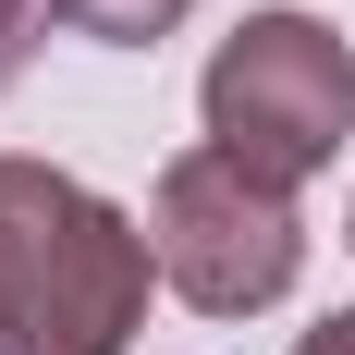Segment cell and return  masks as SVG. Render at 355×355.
<instances>
[{"label": "cell", "instance_id": "cell-4", "mask_svg": "<svg viewBox=\"0 0 355 355\" xmlns=\"http://www.w3.org/2000/svg\"><path fill=\"white\" fill-rule=\"evenodd\" d=\"M196 0H73V37H98V49H159Z\"/></svg>", "mask_w": 355, "mask_h": 355}, {"label": "cell", "instance_id": "cell-8", "mask_svg": "<svg viewBox=\"0 0 355 355\" xmlns=\"http://www.w3.org/2000/svg\"><path fill=\"white\" fill-rule=\"evenodd\" d=\"M343 245H355V220H343Z\"/></svg>", "mask_w": 355, "mask_h": 355}, {"label": "cell", "instance_id": "cell-1", "mask_svg": "<svg viewBox=\"0 0 355 355\" xmlns=\"http://www.w3.org/2000/svg\"><path fill=\"white\" fill-rule=\"evenodd\" d=\"M147 220L49 159H0V306L25 355H123L147 331Z\"/></svg>", "mask_w": 355, "mask_h": 355}, {"label": "cell", "instance_id": "cell-5", "mask_svg": "<svg viewBox=\"0 0 355 355\" xmlns=\"http://www.w3.org/2000/svg\"><path fill=\"white\" fill-rule=\"evenodd\" d=\"M49 37H73V0H0V98L37 73V49Z\"/></svg>", "mask_w": 355, "mask_h": 355}, {"label": "cell", "instance_id": "cell-3", "mask_svg": "<svg viewBox=\"0 0 355 355\" xmlns=\"http://www.w3.org/2000/svg\"><path fill=\"white\" fill-rule=\"evenodd\" d=\"M147 257H159V294H184L196 319H257L306 270L294 184L245 172L233 147H184L172 172L147 184Z\"/></svg>", "mask_w": 355, "mask_h": 355}, {"label": "cell", "instance_id": "cell-7", "mask_svg": "<svg viewBox=\"0 0 355 355\" xmlns=\"http://www.w3.org/2000/svg\"><path fill=\"white\" fill-rule=\"evenodd\" d=\"M0 355H25V343H12V306H0Z\"/></svg>", "mask_w": 355, "mask_h": 355}, {"label": "cell", "instance_id": "cell-2", "mask_svg": "<svg viewBox=\"0 0 355 355\" xmlns=\"http://www.w3.org/2000/svg\"><path fill=\"white\" fill-rule=\"evenodd\" d=\"M196 123H209V147H233L245 172L319 184L331 159H343V135H355V49H343V25L294 12V0L245 12V25L209 49V73H196Z\"/></svg>", "mask_w": 355, "mask_h": 355}, {"label": "cell", "instance_id": "cell-6", "mask_svg": "<svg viewBox=\"0 0 355 355\" xmlns=\"http://www.w3.org/2000/svg\"><path fill=\"white\" fill-rule=\"evenodd\" d=\"M294 355H355V306H331V319L294 331Z\"/></svg>", "mask_w": 355, "mask_h": 355}]
</instances>
